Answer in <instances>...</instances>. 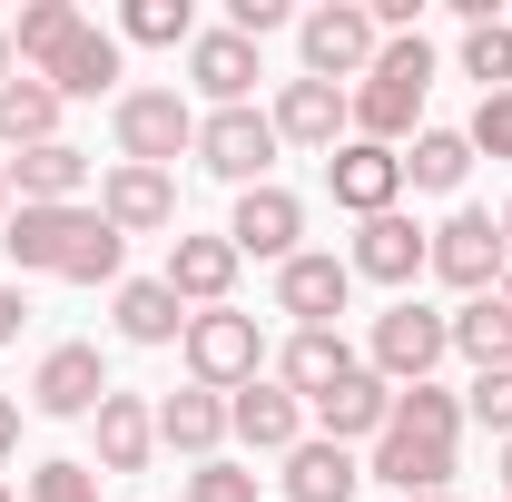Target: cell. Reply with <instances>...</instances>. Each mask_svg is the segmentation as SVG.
<instances>
[{
	"label": "cell",
	"mask_w": 512,
	"mask_h": 502,
	"mask_svg": "<svg viewBox=\"0 0 512 502\" xmlns=\"http://www.w3.org/2000/svg\"><path fill=\"white\" fill-rule=\"evenodd\" d=\"M119 40H138V50H188V40H197V10H188V0H128V10H119Z\"/></svg>",
	"instance_id": "cell-32"
},
{
	"label": "cell",
	"mask_w": 512,
	"mask_h": 502,
	"mask_svg": "<svg viewBox=\"0 0 512 502\" xmlns=\"http://www.w3.org/2000/svg\"><path fill=\"white\" fill-rule=\"evenodd\" d=\"M473 178V138L463 128H414V148H404V188L414 197H453Z\"/></svg>",
	"instance_id": "cell-29"
},
{
	"label": "cell",
	"mask_w": 512,
	"mask_h": 502,
	"mask_svg": "<svg viewBox=\"0 0 512 502\" xmlns=\"http://www.w3.org/2000/svg\"><path fill=\"white\" fill-rule=\"evenodd\" d=\"M10 207H20V197H10V158H0V227H10Z\"/></svg>",
	"instance_id": "cell-40"
},
{
	"label": "cell",
	"mask_w": 512,
	"mask_h": 502,
	"mask_svg": "<svg viewBox=\"0 0 512 502\" xmlns=\"http://www.w3.org/2000/svg\"><path fill=\"white\" fill-rule=\"evenodd\" d=\"M503 502H512V443H503Z\"/></svg>",
	"instance_id": "cell-43"
},
{
	"label": "cell",
	"mask_w": 512,
	"mask_h": 502,
	"mask_svg": "<svg viewBox=\"0 0 512 502\" xmlns=\"http://www.w3.org/2000/svg\"><path fill=\"white\" fill-rule=\"evenodd\" d=\"M493 227H503V247H512V197H503V217H493Z\"/></svg>",
	"instance_id": "cell-42"
},
{
	"label": "cell",
	"mask_w": 512,
	"mask_h": 502,
	"mask_svg": "<svg viewBox=\"0 0 512 502\" xmlns=\"http://www.w3.org/2000/svg\"><path fill=\"white\" fill-rule=\"evenodd\" d=\"M493 296H503V306H512V266H503V286H493Z\"/></svg>",
	"instance_id": "cell-44"
},
{
	"label": "cell",
	"mask_w": 512,
	"mask_h": 502,
	"mask_svg": "<svg viewBox=\"0 0 512 502\" xmlns=\"http://www.w3.org/2000/svg\"><path fill=\"white\" fill-rule=\"evenodd\" d=\"M178 355H188V384H207V394H247V384L266 375V335H256V315H237V306L188 315Z\"/></svg>",
	"instance_id": "cell-4"
},
{
	"label": "cell",
	"mask_w": 512,
	"mask_h": 502,
	"mask_svg": "<svg viewBox=\"0 0 512 502\" xmlns=\"http://www.w3.org/2000/svg\"><path fill=\"white\" fill-rule=\"evenodd\" d=\"M296 50H306V79H365L375 69V50H384V30H375V10L365 0H325V10H306L296 20Z\"/></svg>",
	"instance_id": "cell-7"
},
{
	"label": "cell",
	"mask_w": 512,
	"mask_h": 502,
	"mask_svg": "<svg viewBox=\"0 0 512 502\" xmlns=\"http://www.w3.org/2000/svg\"><path fill=\"white\" fill-rule=\"evenodd\" d=\"M375 375L404 394V384H434V365L453 355V315H434V306H414V296H394V306L375 315Z\"/></svg>",
	"instance_id": "cell-6"
},
{
	"label": "cell",
	"mask_w": 512,
	"mask_h": 502,
	"mask_svg": "<svg viewBox=\"0 0 512 502\" xmlns=\"http://www.w3.org/2000/svg\"><path fill=\"white\" fill-rule=\"evenodd\" d=\"M463 79H483V99H493V89H512V20L463 30Z\"/></svg>",
	"instance_id": "cell-33"
},
{
	"label": "cell",
	"mask_w": 512,
	"mask_h": 502,
	"mask_svg": "<svg viewBox=\"0 0 512 502\" xmlns=\"http://www.w3.org/2000/svg\"><path fill=\"white\" fill-rule=\"evenodd\" d=\"M89 424H99V473H148V453H158V404L148 394H119L109 384V404Z\"/></svg>",
	"instance_id": "cell-23"
},
{
	"label": "cell",
	"mask_w": 512,
	"mask_h": 502,
	"mask_svg": "<svg viewBox=\"0 0 512 502\" xmlns=\"http://www.w3.org/2000/svg\"><path fill=\"white\" fill-rule=\"evenodd\" d=\"M237 266H247V256L227 247V237H188V227H178V237H168V296L188 315H207V306L237 296Z\"/></svg>",
	"instance_id": "cell-17"
},
{
	"label": "cell",
	"mask_w": 512,
	"mask_h": 502,
	"mask_svg": "<svg viewBox=\"0 0 512 502\" xmlns=\"http://www.w3.org/2000/svg\"><path fill=\"white\" fill-rule=\"evenodd\" d=\"M79 188H89V148H69V138L10 158V197L20 207H79Z\"/></svg>",
	"instance_id": "cell-22"
},
{
	"label": "cell",
	"mask_w": 512,
	"mask_h": 502,
	"mask_svg": "<svg viewBox=\"0 0 512 502\" xmlns=\"http://www.w3.org/2000/svg\"><path fill=\"white\" fill-rule=\"evenodd\" d=\"M424 502H453V493H424Z\"/></svg>",
	"instance_id": "cell-45"
},
{
	"label": "cell",
	"mask_w": 512,
	"mask_h": 502,
	"mask_svg": "<svg viewBox=\"0 0 512 502\" xmlns=\"http://www.w3.org/2000/svg\"><path fill=\"white\" fill-rule=\"evenodd\" d=\"M40 79H50L60 99H99V89H119V79H128V40L89 20V30H79V40H69V50L40 69Z\"/></svg>",
	"instance_id": "cell-24"
},
{
	"label": "cell",
	"mask_w": 512,
	"mask_h": 502,
	"mask_svg": "<svg viewBox=\"0 0 512 502\" xmlns=\"http://www.w3.org/2000/svg\"><path fill=\"white\" fill-rule=\"evenodd\" d=\"M276 148H286V138H276V119H266L256 99H247V109H207V119H197V168L227 178V188H266Z\"/></svg>",
	"instance_id": "cell-8"
},
{
	"label": "cell",
	"mask_w": 512,
	"mask_h": 502,
	"mask_svg": "<svg viewBox=\"0 0 512 502\" xmlns=\"http://www.w3.org/2000/svg\"><path fill=\"white\" fill-rule=\"evenodd\" d=\"M355 493H365V463H355L345 443L306 434L296 453H286V502H355Z\"/></svg>",
	"instance_id": "cell-26"
},
{
	"label": "cell",
	"mask_w": 512,
	"mask_h": 502,
	"mask_svg": "<svg viewBox=\"0 0 512 502\" xmlns=\"http://www.w3.org/2000/svg\"><path fill=\"white\" fill-rule=\"evenodd\" d=\"M345 375H355V345H345L335 325H296V335H286V355H276V384H286L296 404H316V394H335Z\"/></svg>",
	"instance_id": "cell-21"
},
{
	"label": "cell",
	"mask_w": 512,
	"mask_h": 502,
	"mask_svg": "<svg viewBox=\"0 0 512 502\" xmlns=\"http://www.w3.org/2000/svg\"><path fill=\"white\" fill-rule=\"evenodd\" d=\"M0 502H10V483H0Z\"/></svg>",
	"instance_id": "cell-46"
},
{
	"label": "cell",
	"mask_w": 512,
	"mask_h": 502,
	"mask_svg": "<svg viewBox=\"0 0 512 502\" xmlns=\"http://www.w3.org/2000/svg\"><path fill=\"white\" fill-rule=\"evenodd\" d=\"M453 443H463V394L404 384V394H394V424H384L375 453H365V483H394L404 502L453 493Z\"/></svg>",
	"instance_id": "cell-1"
},
{
	"label": "cell",
	"mask_w": 512,
	"mask_h": 502,
	"mask_svg": "<svg viewBox=\"0 0 512 502\" xmlns=\"http://www.w3.org/2000/svg\"><path fill=\"white\" fill-rule=\"evenodd\" d=\"M20 453V394H0V463Z\"/></svg>",
	"instance_id": "cell-39"
},
{
	"label": "cell",
	"mask_w": 512,
	"mask_h": 502,
	"mask_svg": "<svg viewBox=\"0 0 512 502\" xmlns=\"http://www.w3.org/2000/svg\"><path fill=\"white\" fill-rule=\"evenodd\" d=\"M158 443L188 453V463H217V443H227V394H207V384L158 394Z\"/></svg>",
	"instance_id": "cell-25"
},
{
	"label": "cell",
	"mask_w": 512,
	"mask_h": 502,
	"mask_svg": "<svg viewBox=\"0 0 512 502\" xmlns=\"http://www.w3.org/2000/svg\"><path fill=\"white\" fill-rule=\"evenodd\" d=\"M0 79H20V60H10V30H0Z\"/></svg>",
	"instance_id": "cell-41"
},
{
	"label": "cell",
	"mask_w": 512,
	"mask_h": 502,
	"mask_svg": "<svg viewBox=\"0 0 512 502\" xmlns=\"http://www.w3.org/2000/svg\"><path fill=\"white\" fill-rule=\"evenodd\" d=\"M227 434L247 443V453H296V443H306V404L276 375H256L247 394H227Z\"/></svg>",
	"instance_id": "cell-19"
},
{
	"label": "cell",
	"mask_w": 512,
	"mask_h": 502,
	"mask_svg": "<svg viewBox=\"0 0 512 502\" xmlns=\"http://www.w3.org/2000/svg\"><path fill=\"white\" fill-rule=\"evenodd\" d=\"M424 89H434V40L414 30V40H384L375 69L345 89L355 99V138H375V148H404L414 119H424Z\"/></svg>",
	"instance_id": "cell-3"
},
{
	"label": "cell",
	"mask_w": 512,
	"mask_h": 502,
	"mask_svg": "<svg viewBox=\"0 0 512 502\" xmlns=\"http://www.w3.org/2000/svg\"><path fill=\"white\" fill-rule=\"evenodd\" d=\"M463 414H473L483 434H503V443H512V365H503V375H473V394H463Z\"/></svg>",
	"instance_id": "cell-36"
},
{
	"label": "cell",
	"mask_w": 512,
	"mask_h": 502,
	"mask_svg": "<svg viewBox=\"0 0 512 502\" xmlns=\"http://www.w3.org/2000/svg\"><path fill=\"white\" fill-rule=\"evenodd\" d=\"M89 207H99L119 237H168V227H178V178H168V168H128V158H119V168L99 178Z\"/></svg>",
	"instance_id": "cell-12"
},
{
	"label": "cell",
	"mask_w": 512,
	"mask_h": 502,
	"mask_svg": "<svg viewBox=\"0 0 512 502\" xmlns=\"http://www.w3.org/2000/svg\"><path fill=\"white\" fill-rule=\"evenodd\" d=\"M453 355H473V375H503L512 365V306L503 296H463L453 306Z\"/></svg>",
	"instance_id": "cell-31"
},
{
	"label": "cell",
	"mask_w": 512,
	"mask_h": 502,
	"mask_svg": "<svg viewBox=\"0 0 512 502\" xmlns=\"http://www.w3.org/2000/svg\"><path fill=\"white\" fill-rule=\"evenodd\" d=\"M306 237V197H286L276 178L266 188H237V217H227V247L237 256H266V266H286Z\"/></svg>",
	"instance_id": "cell-14"
},
{
	"label": "cell",
	"mask_w": 512,
	"mask_h": 502,
	"mask_svg": "<svg viewBox=\"0 0 512 502\" xmlns=\"http://www.w3.org/2000/svg\"><path fill=\"white\" fill-rule=\"evenodd\" d=\"M60 89H50V79H30V69H20V79H0V148H10V158H20V148H50V138H60Z\"/></svg>",
	"instance_id": "cell-28"
},
{
	"label": "cell",
	"mask_w": 512,
	"mask_h": 502,
	"mask_svg": "<svg viewBox=\"0 0 512 502\" xmlns=\"http://www.w3.org/2000/svg\"><path fill=\"white\" fill-rule=\"evenodd\" d=\"M188 79L207 109H247L256 99V40H237V30H197L188 40Z\"/></svg>",
	"instance_id": "cell-20"
},
{
	"label": "cell",
	"mask_w": 512,
	"mask_h": 502,
	"mask_svg": "<svg viewBox=\"0 0 512 502\" xmlns=\"http://www.w3.org/2000/svg\"><path fill=\"white\" fill-rule=\"evenodd\" d=\"M325 197H335L345 217H394V197H404V148L345 138V148L325 158Z\"/></svg>",
	"instance_id": "cell-11"
},
{
	"label": "cell",
	"mask_w": 512,
	"mask_h": 502,
	"mask_svg": "<svg viewBox=\"0 0 512 502\" xmlns=\"http://www.w3.org/2000/svg\"><path fill=\"white\" fill-rule=\"evenodd\" d=\"M109 138H119L128 168L197 158V109H188V89H119V109H109Z\"/></svg>",
	"instance_id": "cell-5"
},
{
	"label": "cell",
	"mask_w": 512,
	"mask_h": 502,
	"mask_svg": "<svg viewBox=\"0 0 512 502\" xmlns=\"http://www.w3.org/2000/svg\"><path fill=\"white\" fill-rule=\"evenodd\" d=\"M345 266H355V276H375V286H414V276L434 266V227H414L404 207H394V217H365Z\"/></svg>",
	"instance_id": "cell-15"
},
{
	"label": "cell",
	"mask_w": 512,
	"mask_h": 502,
	"mask_svg": "<svg viewBox=\"0 0 512 502\" xmlns=\"http://www.w3.org/2000/svg\"><path fill=\"white\" fill-rule=\"evenodd\" d=\"M30 502H109V493H99V463H69V453H50V463L30 473Z\"/></svg>",
	"instance_id": "cell-34"
},
{
	"label": "cell",
	"mask_w": 512,
	"mask_h": 502,
	"mask_svg": "<svg viewBox=\"0 0 512 502\" xmlns=\"http://www.w3.org/2000/svg\"><path fill=\"white\" fill-rule=\"evenodd\" d=\"M99 404H109V355H99V345H79V335L50 345V355H40V375H30V414H50V424H89Z\"/></svg>",
	"instance_id": "cell-10"
},
{
	"label": "cell",
	"mask_w": 512,
	"mask_h": 502,
	"mask_svg": "<svg viewBox=\"0 0 512 502\" xmlns=\"http://www.w3.org/2000/svg\"><path fill=\"white\" fill-rule=\"evenodd\" d=\"M79 30H89V20H79V0H30V10L10 20V60L40 79V69H50L69 40H79Z\"/></svg>",
	"instance_id": "cell-30"
},
{
	"label": "cell",
	"mask_w": 512,
	"mask_h": 502,
	"mask_svg": "<svg viewBox=\"0 0 512 502\" xmlns=\"http://www.w3.org/2000/svg\"><path fill=\"white\" fill-rule=\"evenodd\" d=\"M109 315H119V335H128V345H178V335H188V306L168 296V276H119Z\"/></svg>",
	"instance_id": "cell-27"
},
{
	"label": "cell",
	"mask_w": 512,
	"mask_h": 502,
	"mask_svg": "<svg viewBox=\"0 0 512 502\" xmlns=\"http://www.w3.org/2000/svg\"><path fill=\"white\" fill-rule=\"evenodd\" d=\"M345 296H355V266H345V256L296 247L286 266H276V315H296V325H335Z\"/></svg>",
	"instance_id": "cell-16"
},
{
	"label": "cell",
	"mask_w": 512,
	"mask_h": 502,
	"mask_svg": "<svg viewBox=\"0 0 512 502\" xmlns=\"http://www.w3.org/2000/svg\"><path fill=\"white\" fill-rule=\"evenodd\" d=\"M306 414H316V434H325V443H345V453H355V443H375L384 424H394V384H384L375 365H355V375L335 384V394H316Z\"/></svg>",
	"instance_id": "cell-18"
},
{
	"label": "cell",
	"mask_w": 512,
	"mask_h": 502,
	"mask_svg": "<svg viewBox=\"0 0 512 502\" xmlns=\"http://www.w3.org/2000/svg\"><path fill=\"white\" fill-rule=\"evenodd\" d=\"M503 266H512V247H503V227H493V207H453L444 227H434V276H444L453 296H493Z\"/></svg>",
	"instance_id": "cell-9"
},
{
	"label": "cell",
	"mask_w": 512,
	"mask_h": 502,
	"mask_svg": "<svg viewBox=\"0 0 512 502\" xmlns=\"http://www.w3.org/2000/svg\"><path fill=\"white\" fill-rule=\"evenodd\" d=\"M178 502H256V473H237L227 453H217V463H188V493Z\"/></svg>",
	"instance_id": "cell-35"
},
{
	"label": "cell",
	"mask_w": 512,
	"mask_h": 502,
	"mask_svg": "<svg viewBox=\"0 0 512 502\" xmlns=\"http://www.w3.org/2000/svg\"><path fill=\"white\" fill-rule=\"evenodd\" d=\"M0 247L20 276H60V286H119V256L128 237L79 197V207H10V227H0Z\"/></svg>",
	"instance_id": "cell-2"
},
{
	"label": "cell",
	"mask_w": 512,
	"mask_h": 502,
	"mask_svg": "<svg viewBox=\"0 0 512 502\" xmlns=\"http://www.w3.org/2000/svg\"><path fill=\"white\" fill-rule=\"evenodd\" d=\"M20 325H30V296H20V286H0V345H20Z\"/></svg>",
	"instance_id": "cell-38"
},
{
	"label": "cell",
	"mask_w": 512,
	"mask_h": 502,
	"mask_svg": "<svg viewBox=\"0 0 512 502\" xmlns=\"http://www.w3.org/2000/svg\"><path fill=\"white\" fill-rule=\"evenodd\" d=\"M463 138H473V158H512V89H493V99L473 109V128H463Z\"/></svg>",
	"instance_id": "cell-37"
},
{
	"label": "cell",
	"mask_w": 512,
	"mask_h": 502,
	"mask_svg": "<svg viewBox=\"0 0 512 502\" xmlns=\"http://www.w3.org/2000/svg\"><path fill=\"white\" fill-rule=\"evenodd\" d=\"M266 119H276L286 148H325V158H335V148H345V128H355V99H345L335 79H286Z\"/></svg>",
	"instance_id": "cell-13"
}]
</instances>
